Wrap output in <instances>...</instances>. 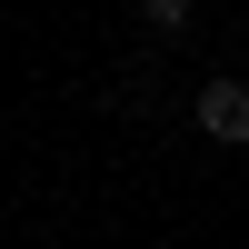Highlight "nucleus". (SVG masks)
<instances>
[{
  "instance_id": "1",
  "label": "nucleus",
  "mask_w": 249,
  "mask_h": 249,
  "mask_svg": "<svg viewBox=\"0 0 249 249\" xmlns=\"http://www.w3.org/2000/svg\"><path fill=\"white\" fill-rule=\"evenodd\" d=\"M199 130L210 140H249V80H199Z\"/></svg>"
},
{
  "instance_id": "2",
  "label": "nucleus",
  "mask_w": 249,
  "mask_h": 249,
  "mask_svg": "<svg viewBox=\"0 0 249 249\" xmlns=\"http://www.w3.org/2000/svg\"><path fill=\"white\" fill-rule=\"evenodd\" d=\"M140 20L150 30H190V0H140Z\"/></svg>"
}]
</instances>
